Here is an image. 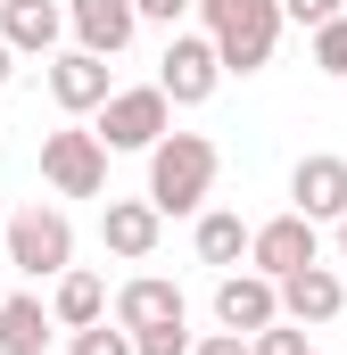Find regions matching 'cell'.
<instances>
[{
	"mask_svg": "<svg viewBox=\"0 0 347 355\" xmlns=\"http://www.w3.org/2000/svg\"><path fill=\"white\" fill-rule=\"evenodd\" d=\"M215 174H223V149L207 132H166L149 149V198H158V215H207Z\"/></svg>",
	"mask_w": 347,
	"mask_h": 355,
	"instance_id": "1",
	"label": "cell"
},
{
	"mask_svg": "<svg viewBox=\"0 0 347 355\" xmlns=\"http://www.w3.org/2000/svg\"><path fill=\"white\" fill-rule=\"evenodd\" d=\"M215 50H223V75H264L273 50H281V0H198Z\"/></svg>",
	"mask_w": 347,
	"mask_h": 355,
	"instance_id": "2",
	"label": "cell"
},
{
	"mask_svg": "<svg viewBox=\"0 0 347 355\" xmlns=\"http://www.w3.org/2000/svg\"><path fill=\"white\" fill-rule=\"evenodd\" d=\"M108 141L83 132V124H58V132H42V182L58 190V198H99L108 190Z\"/></svg>",
	"mask_w": 347,
	"mask_h": 355,
	"instance_id": "3",
	"label": "cell"
},
{
	"mask_svg": "<svg viewBox=\"0 0 347 355\" xmlns=\"http://www.w3.org/2000/svg\"><path fill=\"white\" fill-rule=\"evenodd\" d=\"M174 132V99H166V83H116V99L99 107V141L108 149H158Z\"/></svg>",
	"mask_w": 347,
	"mask_h": 355,
	"instance_id": "4",
	"label": "cell"
},
{
	"mask_svg": "<svg viewBox=\"0 0 347 355\" xmlns=\"http://www.w3.org/2000/svg\"><path fill=\"white\" fill-rule=\"evenodd\" d=\"M8 265L33 272V281H58V272L75 265V223H67L58 207H25V215L8 223Z\"/></svg>",
	"mask_w": 347,
	"mask_h": 355,
	"instance_id": "5",
	"label": "cell"
},
{
	"mask_svg": "<svg viewBox=\"0 0 347 355\" xmlns=\"http://www.w3.org/2000/svg\"><path fill=\"white\" fill-rule=\"evenodd\" d=\"M158 83H166L174 107H207L215 83H223V50H215V33H174L166 58H158Z\"/></svg>",
	"mask_w": 347,
	"mask_h": 355,
	"instance_id": "6",
	"label": "cell"
},
{
	"mask_svg": "<svg viewBox=\"0 0 347 355\" xmlns=\"http://www.w3.org/2000/svg\"><path fill=\"white\" fill-rule=\"evenodd\" d=\"M248 265L273 272V281H289V272H306V265H323V223L314 215H273V223H257V240H248Z\"/></svg>",
	"mask_w": 347,
	"mask_h": 355,
	"instance_id": "7",
	"label": "cell"
},
{
	"mask_svg": "<svg viewBox=\"0 0 347 355\" xmlns=\"http://www.w3.org/2000/svg\"><path fill=\"white\" fill-rule=\"evenodd\" d=\"M215 322H223V331H240V339H257V331H273V322H281V281H273V272H223V281H215Z\"/></svg>",
	"mask_w": 347,
	"mask_h": 355,
	"instance_id": "8",
	"label": "cell"
},
{
	"mask_svg": "<svg viewBox=\"0 0 347 355\" xmlns=\"http://www.w3.org/2000/svg\"><path fill=\"white\" fill-rule=\"evenodd\" d=\"M50 99H58L67 116H99V107L116 99L108 58H99V50H83V42H75V50H58V58H50Z\"/></svg>",
	"mask_w": 347,
	"mask_h": 355,
	"instance_id": "9",
	"label": "cell"
},
{
	"mask_svg": "<svg viewBox=\"0 0 347 355\" xmlns=\"http://www.w3.org/2000/svg\"><path fill=\"white\" fill-rule=\"evenodd\" d=\"M99 240H108V257L149 265V257H158V240H166L158 198H108V207H99Z\"/></svg>",
	"mask_w": 347,
	"mask_h": 355,
	"instance_id": "10",
	"label": "cell"
},
{
	"mask_svg": "<svg viewBox=\"0 0 347 355\" xmlns=\"http://www.w3.org/2000/svg\"><path fill=\"white\" fill-rule=\"evenodd\" d=\"M289 207L314 215V223H339L347 215V157H331V149L298 157V166H289Z\"/></svg>",
	"mask_w": 347,
	"mask_h": 355,
	"instance_id": "11",
	"label": "cell"
},
{
	"mask_svg": "<svg viewBox=\"0 0 347 355\" xmlns=\"http://www.w3.org/2000/svg\"><path fill=\"white\" fill-rule=\"evenodd\" d=\"M0 33L17 58H58V33H67V0H0Z\"/></svg>",
	"mask_w": 347,
	"mask_h": 355,
	"instance_id": "12",
	"label": "cell"
},
{
	"mask_svg": "<svg viewBox=\"0 0 347 355\" xmlns=\"http://www.w3.org/2000/svg\"><path fill=\"white\" fill-rule=\"evenodd\" d=\"M67 25H75V42H83V50L116 58V50L141 33V0H67Z\"/></svg>",
	"mask_w": 347,
	"mask_h": 355,
	"instance_id": "13",
	"label": "cell"
},
{
	"mask_svg": "<svg viewBox=\"0 0 347 355\" xmlns=\"http://www.w3.org/2000/svg\"><path fill=\"white\" fill-rule=\"evenodd\" d=\"M116 322H124V331H158V322H190V306H182V289H174V281L133 272V281L116 289Z\"/></svg>",
	"mask_w": 347,
	"mask_h": 355,
	"instance_id": "14",
	"label": "cell"
},
{
	"mask_svg": "<svg viewBox=\"0 0 347 355\" xmlns=\"http://www.w3.org/2000/svg\"><path fill=\"white\" fill-rule=\"evenodd\" d=\"M339 306H347V281H339L331 265H306V272L281 281V314L306 322V331H314V322H339Z\"/></svg>",
	"mask_w": 347,
	"mask_h": 355,
	"instance_id": "15",
	"label": "cell"
},
{
	"mask_svg": "<svg viewBox=\"0 0 347 355\" xmlns=\"http://www.w3.org/2000/svg\"><path fill=\"white\" fill-rule=\"evenodd\" d=\"M50 314H58V331H91V322H108L116 306H108V281L91 265H67L50 281Z\"/></svg>",
	"mask_w": 347,
	"mask_h": 355,
	"instance_id": "16",
	"label": "cell"
},
{
	"mask_svg": "<svg viewBox=\"0 0 347 355\" xmlns=\"http://www.w3.org/2000/svg\"><path fill=\"white\" fill-rule=\"evenodd\" d=\"M50 331H58V314H50L42 297H25V289L0 297V355H42Z\"/></svg>",
	"mask_w": 347,
	"mask_h": 355,
	"instance_id": "17",
	"label": "cell"
},
{
	"mask_svg": "<svg viewBox=\"0 0 347 355\" xmlns=\"http://www.w3.org/2000/svg\"><path fill=\"white\" fill-rule=\"evenodd\" d=\"M248 240H257V223H240V215H232V207H207V215H198V232H190V248H198V265H240V257H248Z\"/></svg>",
	"mask_w": 347,
	"mask_h": 355,
	"instance_id": "18",
	"label": "cell"
},
{
	"mask_svg": "<svg viewBox=\"0 0 347 355\" xmlns=\"http://www.w3.org/2000/svg\"><path fill=\"white\" fill-rule=\"evenodd\" d=\"M67 355H141V347H133L124 322H91V331H75V347H67Z\"/></svg>",
	"mask_w": 347,
	"mask_h": 355,
	"instance_id": "19",
	"label": "cell"
},
{
	"mask_svg": "<svg viewBox=\"0 0 347 355\" xmlns=\"http://www.w3.org/2000/svg\"><path fill=\"white\" fill-rule=\"evenodd\" d=\"M314 67H323V75H339V83H347V17H331V25L314 33Z\"/></svg>",
	"mask_w": 347,
	"mask_h": 355,
	"instance_id": "20",
	"label": "cell"
},
{
	"mask_svg": "<svg viewBox=\"0 0 347 355\" xmlns=\"http://www.w3.org/2000/svg\"><path fill=\"white\" fill-rule=\"evenodd\" d=\"M133 347L141 355H190L198 339H190V322H158V331H133Z\"/></svg>",
	"mask_w": 347,
	"mask_h": 355,
	"instance_id": "21",
	"label": "cell"
},
{
	"mask_svg": "<svg viewBox=\"0 0 347 355\" xmlns=\"http://www.w3.org/2000/svg\"><path fill=\"white\" fill-rule=\"evenodd\" d=\"M248 347H257V355H314V347H306V322H289V314H281L273 331H257Z\"/></svg>",
	"mask_w": 347,
	"mask_h": 355,
	"instance_id": "22",
	"label": "cell"
},
{
	"mask_svg": "<svg viewBox=\"0 0 347 355\" xmlns=\"http://www.w3.org/2000/svg\"><path fill=\"white\" fill-rule=\"evenodd\" d=\"M281 17H289V25H306V33H323L331 17H347V8H339V0H281Z\"/></svg>",
	"mask_w": 347,
	"mask_h": 355,
	"instance_id": "23",
	"label": "cell"
},
{
	"mask_svg": "<svg viewBox=\"0 0 347 355\" xmlns=\"http://www.w3.org/2000/svg\"><path fill=\"white\" fill-rule=\"evenodd\" d=\"M198 0H141V25H166V33H182V17H190Z\"/></svg>",
	"mask_w": 347,
	"mask_h": 355,
	"instance_id": "24",
	"label": "cell"
},
{
	"mask_svg": "<svg viewBox=\"0 0 347 355\" xmlns=\"http://www.w3.org/2000/svg\"><path fill=\"white\" fill-rule=\"evenodd\" d=\"M190 355H257V347H248L240 331H207V339H198V347H190Z\"/></svg>",
	"mask_w": 347,
	"mask_h": 355,
	"instance_id": "25",
	"label": "cell"
},
{
	"mask_svg": "<svg viewBox=\"0 0 347 355\" xmlns=\"http://www.w3.org/2000/svg\"><path fill=\"white\" fill-rule=\"evenodd\" d=\"M8 75H17V50H8V33H0V91H8Z\"/></svg>",
	"mask_w": 347,
	"mask_h": 355,
	"instance_id": "26",
	"label": "cell"
},
{
	"mask_svg": "<svg viewBox=\"0 0 347 355\" xmlns=\"http://www.w3.org/2000/svg\"><path fill=\"white\" fill-rule=\"evenodd\" d=\"M339 257H347V215H339Z\"/></svg>",
	"mask_w": 347,
	"mask_h": 355,
	"instance_id": "27",
	"label": "cell"
}]
</instances>
